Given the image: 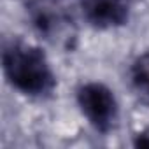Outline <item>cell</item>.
<instances>
[{"mask_svg":"<svg viewBox=\"0 0 149 149\" xmlns=\"http://www.w3.org/2000/svg\"><path fill=\"white\" fill-rule=\"evenodd\" d=\"M2 63L7 81L23 95L47 97L53 93L56 77L40 47L13 40L4 47Z\"/></svg>","mask_w":149,"mask_h":149,"instance_id":"cell-1","label":"cell"},{"mask_svg":"<svg viewBox=\"0 0 149 149\" xmlns=\"http://www.w3.org/2000/svg\"><path fill=\"white\" fill-rule=\"evenodd\" d=\"M77 104L90 125L102 133L111 132L118 121V100L114 91L102 83H86L77 90Z\"/></svg>","mask_w":149,"mask_h":149,"instance_id":"cell-2","label":"cell"},{"mask_svg":"<svg viewBox=\"0 0 149 149\" xmlns=\"http://www.w3.org/2000/svg\"><path fill=\"white\" fill-rule=\"evenodd\" d=\"M26 13L37 32L47 39L61 35L70 23L61 0H26Z\"/></svg>","mask_w":149,"mask_h":149,"instance_id":"cell-3","label":"cell"},{"mask_svg":"<svg viewBox=\"0 0 149 149\" xmlns=\"http://www.w3.org/2000/svg\"><path fill=\"white\" fill-rule=\"evenodd\" d=\"M84 19L95 28H116L128 21L130 0H79Z\"/></svg>","mask_w":149,"mask_h":149,"instance_id":"cell-4","label":"cell"},{"mask_svg":"<svg viewBox=\"0 0 149 149\" xmlns=\"http://www.w3.org/2000/svg\"><path fill=\"white\" fill-rule=\"evenodd\" d=\"M130 77L137 91L149 97V51L139 54L130 68Z\"/></svg>","mask_w":149,"mask_h":149,"instance_id":"cell-5","label":"cell"},{"mask_svg":"<svg viewBox=\"0 0 149 149\" xmlns=\"http://www.w3.org/2000/svg\"><path fill=\"white\" fill-rule=\"evenodd\" d=\"M135 146H140V147H149V128L140 132L137 137H135Z\"/></svg>","mask_w":149,"mask_h":149,"instance_id":"cell-6","label":"cell"}]
</instances>
